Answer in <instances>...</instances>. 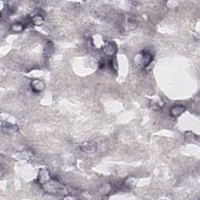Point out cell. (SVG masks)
Segmentation results:
<instances>
[{"instance_id": "1", "label": "cell", "mask_w": 200, "mask_h": 200, "mask_svg": "<svg viewBox=\"0 0 200 200\" xmlns=\"http://www.w3.org/2000/svg\"><path fill=\"white\" fill-rule=\"evenodd\" d=\"M138 63L142 65V67H146L148 64L151 62L152 60V56L151 54H149V52H144L143 54H142L141 56H138Z\"/></svg>"}, {"instance_id": "2", "label": "cell", "mask_w": 200, "mask_h": 200, "mask_svg": "<svg viewBox=\"0 0 200 200\" xmlns=\"http://www.w3.org/2000/svg\"><path fill=\"white\" fill-rule=\"evenodd\" d=\"M185 107L182 106H174L172 107V109H170V114L173 117H177L180 114H181L182 113L185 112Z\"/></svg>"}, {"instance_id": "3", "label": "cell", "mask_w": 200, "mask_h": 200, "mask_svg": "<svg viewBox=\"0 0 200 200\" xmlns=\"http://www.w3.org/2000/svg\"><path fill=\"white\" fill-rule=\"evenodd\" d=\"M44 86L45 85L42 83V81H41L39 80H34V81L31 82V87H32L34 90H35L36 91H40L43 90Z\"/></svg>"}, {"instance_id": "4", "label": "cell", "mask_w": 200, "mask_h": 200, "mask_svg": "<svg viewBox=\"0 0 200 200\" xmlns=\"http://www.w3.org/2000/svg\"><path fill=\"white\" fill-rule=\"evenodd\" d=\"M2 128L3 130L7 131V132H14L16 130H17V127L16 125H9V124H6V125H4V124H3L2 125Z\"/></svg>"}, {"instance_id": "5", "label": "cell", "mask_w": 200, "mask_h": 200, "mask_svg": "<svg viewBox=\"0 0 200 200\" xmlns=\"http://www.w3.org/2000/svg\"><path fill=\"white\" fill-rule=\"evenodd\" d=\"M104 51H105V52H106L107 55H113L116 51L115 46H114V45L112 44V43L108 44V45H106V47H105Z\"/></svg>"}, {"instance_id": "6", "label": "cell", "mask_w": 200, "mask_h": 200, "mask_svg": "<svg viewBox=\"0 0 200 200\" xmlns=\"http://www.w3.org/2000/svg\"><path fill=\"white\" fill-rule=\"evenodd\" d=\"M83 150L87 152H92L95 150V146L94 144H90V143H88V144H85L83 147H82Z\"/></svg>"}, {"instance_id": "7", "label": "cell", "mask_w": 200, "mask_h": 200, "mask_svg": "<svg viewBox=\"0 0 200 200\" xmlns=\"http://www.w3.org/2000/svg\"><path fill=\"white\" fill-rule=\"evenodd\" d=\"M44 22V20H43V17L42 16L40 15H36L34 17L32 18V23H33L34 25H42Z\"/></svg>"}, {"instance_id": "8", "label": "cell", "mask_w": 200, "mask_h": 200, "mask_svg": "<svg viewBox=\"0 0 200 200\" xmlns=\"http://www.w3.org/2000/svg\"><path fill=\"white\" fill-rule=\"evenodd\" d=\"M53 51V46H52V43H48V45L46 46V49L44 50V53L46 55V56H51L52 52Z\"/></svg>"}, {"instance_id": "9", "label": "cell", "mask_w": 200, "mask_h": 200, "mask_svg": "<svg viewBox=\"0 0 200 200\" xmlns=\"http://www.w3.org/2000/svg\"><path fill=\"white\" fill-rule=\"evenodd\" d=\"M23 29H24L23 25L21 24H19V23L14 24V25H13L11 26V30L13 31H14V32H21V31L23 30Z\"/></svg>"}]
</instances>
